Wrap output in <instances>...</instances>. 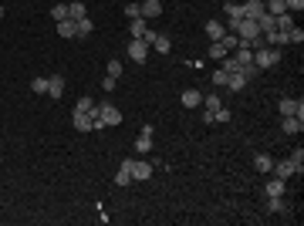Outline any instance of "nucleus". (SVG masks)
Wrapping results in <instances>:
<instances>
[{"instance_id":"1","label":"nucleus","mask_w":304,"mask_h":226,"mask_svg":"<svg viewBox=\"0 0 304 226\" xmlns=\"http://www.w3.org/2000/svg\"><path fill=\"white\" fill-rule=\"evenodd\" d=\"M277 61H281V47H260V51H253V64H257L260 71L274 68Z\"/></svg>"},{"instance_id":"2","label":"nucleus","mask_w":304,"mask_h":226,"mask_svg":"<svg viewBox=\"0 0 304 226\" xmlns=\"http://www.w3.org/2000/svg\"><path fill=\"white\" fill-rule=\"evenodd\" d=\"M125 54L132 57L135 64H146V61H149V44H146L142 38H132V41H129V47H125Z\"/></svg>"},{"instance_id":"3","label":"nucleus","mask_w":304,"mask_h":226,"mask_svg":"<svg viewBox=\"0 0 304 226\" xmlns=\"http://www.w3.org/2000/svg\"><path fill=\"white\" fill-rule=\"evenodd\" d=\"M301 169H304V166H298L294 159H284V162H274V166H270V176H277V179H291L294 172L301 176Z\"/></svg>"},{"instance_id":"4","label":"nucleus","mask_w":304,"mask_h":226,"mask_svg":"<svg viewBox=\"0 0 304 226\" xmlns=\"http://www.w3.org/2000/svg\"><path fill=\"white\" fill-rule=\"evenodd\" d=\"M277 112H281V115H298V118H304V101L281 98V101H277Z\"/></svg>"},{"instance_id":"5","label":"nucleus","mask_w":304,"mask_h":226,"mask_svg":"<svg viewBox=\"0 0 304 226\" xmlns=\"http://www.w3.org/2000/svg\"><path fill=\"white\" fill-rule=\"evenodd\" d=\"M257 34H260L257 20H250V17H244V20H240V27H237V38H240V41H253Z\"/></svg>"},{"instance_id":"6","label":"nucleus","mask_w":304,"mask_h":226,"mask_svg":"<svg viewBox=\"0 0 304 226\" xmlns=\"http://www.w3.org/2000/svg\"><path fill=\"white\" fill-rule=\"evenodd\" d=\"M115 186H132V159H122V166L115 172Z\"/></svg>"},{"instance_id":"7","label":"nucleus","mask_w":304,"mask_h":226,"mask_svg":"<svg viewBox=\"0 0 304 226\" xmlns=\"http://www.w3.org/2000/svg\"><path fill=\"white\" fill-rule=\"evenodd\" d=\"M98 108H101V122H105V129H108V125H122V112H118L115 105L105 101V105H98Z\"/></svg>"},{"instance_id":"8","label":"nucleus","mask_w":304,"mask_h":226,"mask_svg":"<svg viewBox=\"0 0 304 226\" xmlns=\"http://www.w3.org/2000/svg\"><path fill=\"white\" fill-rule=\"evenodd\" d=\"M139 10H142V17L152 20L162 14V0H139Z\"/></svg>"},{"instance_id":"9","label":"nucleus","mask_w":304,"mask_h":226,"mask_svg":"<svg viewBox=\"0 0 304 226\" xmlns=\"http://www.w3.org/2000/svg\"><path fill=\"white\" fill-rule=\"evenodd\" d=\"M281 129H284V135H301V129H304V118H298V115H284Z\"/></svg>"},{"instance_id":"10","label":"nucleus","mask_w":304,"mask_h":226,"mask_svg":"<svg viewBox=\"0 0 304 226\" xmlns=\"http://www.w3.org/2000/svg\"><path fill=\"white\" fill-rule=\"evenodd\" d=\"M142 179H152V162H135L132 159V182H142Z\"/></svg>"},{"instance_id":"11","label":"nucleus","mask_w":304,"mask_h":226,"mask_svg":"<svg viewBox=\"0 0 304 226\" xmlns=\"http://www.w3.org/2000/svg\"><path fill=\"white\" fill-rule=\"evenodd\" d=\"M71 125H75L78 132H92V118H88V112L75 108V112H71Z\"/></svg>"},{"instance_id":"12","label":"nucleus","mask_w":304,"mask_h":226,"mask_svg":"<svg viewBox=\"0 0 304 226\" xmlns=\"http://www.w3.org/2000/svg\"><path fill=\"white\" fill-rule=\"evenodd\" d=\"M247 71H244V68H240V71H233V75H230V81H227V88L230 91H244V88H247Z\"/></svg>"},{"instance_id":"13","label":"nucleus","mask_w":304,"mask_h":226,"mask_svg":"<svg viewBox=\"0 0 304 226\" xmlns=\"http://www.w3.org/2000/svg\"><path fill=\"white\" fill-rule=\"evenodd\" d=\"M179 101H183L186 108H200V105H203V94L196 91V88H186V91L179 94Z\"/></svg>"},{"instance_id":"14","label":"nucleus","mask_w":304,"mask_h":226,"mask_svg":"<svg viewBox=\"0 0 304 226\" xmlns=\"http://www.w3.org/2000/svg\"><path fill=\"white\" fill-rule=\"evenodd\" d=\"M203 31H206V38H209V41H220L223 34H227V27H223L220 20H206V24H203Z\"/></svg>"},{"instance_id":"15","label":"nucleus","mask_w":304,"mask_h":226,"mask_svg":"<svg viewBox=\"0 0 304 226\" xmlns=\"http://www.w3.org/2000/svg\"><path fill=\"white\" fill-rule=\"evenodd\" d=\"M270 166H274V159H270L267 152H257V155H253V169H257V172L270 176Z\"/></svg>"},{"instance_id":"16","label":"nucleus","mask_w":304,"mask_h":226,"mask_svg":"<svg viewBox=\"0 0 304 226\" xmlns=\"http://www.w3.org/2000/svg\"><path fill=\"white\" fill-rule=\"evenodd\" d=\"M260 14H264V0H247V3H244V17L257 20Z\"/></svg>"},{"instance_id":"17","label":"nucleus","mask_w":304,"mask_h":226,"mask_svg":"<svg viewBox=\"0 0 304 226\" xmlns=\"http://www.w3.org/2000/svg\"><path fill=\"white\" fill-rule=\"evenodd\" d=\"M48 94H51V98H61V94H64V78L61 75H54V78H48Z\"/></svg>"},{"instance_id":"18","label":"nucleus","mask_w":304,"mask_h":226,"mask_svg":"<svg viewBox=\"0 0 304 226\" xmlns=\"http://www.w3.org/2000/svg\"><path fill=\"white\" fill-rule=\"evenodd\" d=\"M75 31H78V24H75L71 17L57 20V34H61V38H75Z\"/></svg>"},{"instance_id":"19","label":"nucleus","mask_w":304,"mask_h":226,"mask_svg":"<svg viewBox=\"0 0 304 226\" xmlns=\"http://www.w3.org/2000/svg\"><path fill=\"white\" fill-rule=\"evenodd\" d=\"M257 27H260V34H267V31H277V20H274V14H260V17H257Z\"/></svg>"},{"instance_id":"20","label":"nucleus","mask_w":304,"mask_h":226,"mask_svg":"<svg viewBox=\"0 0 304 226\" xmlns=\"http://www.w3.org/2000/svg\"><path fill=\"white\" fill-rule=\"evenodd\" d=\"M68 17L75 20H81V17H88V10H85V3H81V0H75V3H68Z\"/></svg>"},{"instance_id":"21","label":"nucleus","mask_w":304,"mask_h":226,"mask_svg":"<svg viewBox=\"0 0 304 226\" xmlns=\"http://www.w3.org/2000/svg\"><path fill=\"white\" fill-rule=\"evenodd\" d=\"M135 152H139V155H149L152 152V135H139V138H135Z\"/></svg>"},{"instance_id":"22","label":"nucleus","mask_w":304,"mask_h":226,"mask_svg":"<svg viewBox=\"0 0 304 226\" xmlns=\"http://www.w3.org/2000/svg\"><path fill=\"white\" fill-rule=\"evenodd\" d=\"M92 31H95V20H92V17H81V20H78V31H75V38H88Z\"/></svg>"},{"instance_id":"23","label":"nucleus","mask_w":304,"mask_h":226,"mask_svg":"<svg viewBox=\"0 0 304 226\" xmlns=\"http://www.w3.org/2000/svg\"><path fill=\"white\" fill-rule=\"evenodd\" d=\"M209 57H213V61H223V57L230 54L227 47H223V44H220V41H209V51H206Z\"/></svg>"},{"instance_id":"24","label":"nucleus","mask_w":304,"mask_h":226,"mask_svg":"<svg viewBox=\"0 0 304 226\" xmlns=\"http://www.w3.org/2000/svg\"><path fill=\"white\" fill-rule=\"evenodd\" d=\"M284 179H277V176H274V179H270V182H267V196H284Z\"/></svg>"},{"instance_id":"25","label":"nucleus","mask_w":304,"mask_h":226,"mask_svg":"<svg viewBox=\"0 0 304 226\" xmlns=\"http://www.w3.org/2000/svg\"><path fill=\"white\" fill-rule=\"evenodd\" d=\"M169 47H172V41L166 38V34H159V38L152 41V47H149V51H159V54H166V51H169Z\"/></svg>"},{"instance_id":"26","label":"nucleus","mask_w":304,"mask_h":226,"mask_svg":"<svg viewBox=\"0 0 304 226\" xmlns=\"http://www.w3.org/2000/svg\"><path fill=\"white\" fill-rule=\"evenodd\" d=\"M220 68H223L227 75H233V71H240L244 64H240V61H237V57H233V54H227V57H223V61H220Z\"/></svg>"},{"instance_id":"27","label":"nucleus","mask_w":304,"mask_h":226,"mask_svg":"<svg viewBox=\"0 0 304 226\" xmlns=\"http://www.w3.org/2000/svg\"><path fill=\"white\" fill-rule=\"evenodd\" d=\"M267 209H270V213H284L287 203L281 199V196H267Z\"/></svg>"},{"instance_id":"28","label":"nucleus","mask_w":304,"mask_h":226,"mask_svg":"<svg viewBox=\"0 0 304 226\" xmlns=\"http://www.w3.org/2000/svg\"><path fill=\"white\" fill-rule=\"evenodd\" d=\"M220 44H223V47H227V51H237V47H240V38H237V34H223V38H220Z\"/></svg>"},{"instance_id":"29","label":"nucleus","mask_w":304,"mask_h":226,"mask_svg":"<svg viewBox=\"0 0 304 226\" xmlns=\"http://www.w3.org/2000/svg\"><path fill=\"white\" fill-rule=\"evenodd\" d=\"M146 27H149V20H146V17H135L129 31H132V38H142V31H146Z\"/></svg>"},{"instance_id":"30","label":"nucleus","mask_w":304,"mask_h":226,"mask_svg":"<svg viewBox=\"0 0 304 226\" xmlns=\"http://www.w3.org/2000/svg\"><path fill=\"white\" fill-rule=\"evenodd\" d=\"M277 31H291V27H294V17H291V14H277Z\"/></svg>"},{"instance_id":"31","label":"nucleus","mask_w":304,"mask_h":226,"mask_svg":"<svg viewBox=\"0 0 304 226\" xmlns=\"http://www.w3.org/2000/svg\"><path fill=\"white\" fill-rule=\"evenodd\" d=\"M105 78H115V81L122 78V61H118V57H112V61H108V75H105Z\"/></svg>"},{"instance_id":"32","label":"nucleus","mask_w":304,"mask_h":226,"mask_svg":"<svg viewBox=\"0 0 304 226\" xmlns=\"http://www.w3.org/2000/svg\"><path fill=\"white\" fill-rule=\"evenodd\" d=\"M31 91L34 94H48V78H34V81H31Z\"/></svg>"},{"instance_id":"33","label":"nucleus","mask_w":304,"mask_h":226,"mask_svg":"<svg viewBox=\"0 0 304 226\" xmlns=\"http://www.w3.org/2000/svg\"><path fill=\"white\" fill-rule=\"evenodd\" d=\"M227 81H230V75L223 71V68H216V75H213V85H216V88H227Z\"/></svg>"},{"instance_id":"34","label":"nucleus","mask_w":304,"mask_h":226,"mask_svg":"<svg viewBox=\"0 0 304 226\" xmlns=\"http://www.w3.org/2000/svg\"><path fill=\"white\" fill-rule=\"evenodd\" d=\"M301 41H304L301 27H291V31H287V44H301Z\"/></svg>"},{"instance_id":"35","label":"nucleus","mask_w":304,"mask_h":226,"mask_svg":"<svg viewBox=\"0 0 304 226\" xmlns=\"http://www.w3.org/2000/svg\"><path fill=\"white\" fill-rule=\"evenodd\" d=\"M51 17H54V24H57V20H64V17H68V3H54Z\"/></svg>"},{"instance_id":"36","label":"nucleus","mask_w":304,"mask_h":226,"mask_svg":"<svg viewBox=\"0 0 304 226\" xmlns=\"http://www.w3.org/2000/svg\"><path fill=\"white\" fill-rule=\"evenodd\" d=\"M230 118H233V112H230V108H223V105L213 112V122H230Z\"/></svg>"},{"instance_id":"37","label":"nucleus","mask_w":304,"mask_h":226,"mask_svg":"<svg viewBox=\"0 0 304 226\" xmlns=\"http://www.w3.org/2000/svg\"><path fill=\"white\" fill-rule=\"evenodd\" d=\"M203 105H206V112H216V108H220V98H216V94H203Z\"/></svg>"},{"instance_id":"38","label":"nucleus","mask_w":304,"mask_h":226,"mask_svg":"<svg viewBox=\"0 0 304 226\" xmlns=\"http://www.w3.org/2000/svg\"><path fill=\"white\" fill-rule=\"evenodd\" d=\"M125 17H129V20L142 17V10H139V0H135V3H125Z\"/></svg>"},{"instance_id":"39","label":"nucleus","mask_w":304,"mask_h":226,"mask_svg":"<svg viewBox=\"0 0 304 226\" xmlns=\"http://www.w3.org/2000/svg\"><path fill=\"white\" fill-rule=\"evenodd\" d=\"M227 17H244V3H227Z\"/></svg>"},{"instance_id":"40","label":"nucleus","mask_w":304,"mask_h":226,"mask_svg":"<svg viewBox=\"0 0 304 226\" xmlns=\"http://www.w3.org/2000/svg\"><path fill=\"white\" fill-rule=\"evenodd\" d=\"M284 7L291 10V14H301V10H304V0H284Z\"/></svg>"},{"instance_id":"41","label":"nucleus","mask_w":304,"mask_h":226,"mask_svg":"<svg viewBox=\"0 0 304 226\" xmlns=\"http://www.w3.org/2000/svg\"><path fill=\"white\" fill-rule=\"evenodd\" d=\"M92 105H95V101H92V98H88V94H81V98H78V105H75V108H81V112H88V108H92Z\"/></svg>"},{"instance_id":"42","label":"nucleus","mask_w":304,"mask_h":226,"mask_svg":"<svg viewBox=\"0 0 304 226\" xmlns=\"http://www.w3.org/2000/svg\"><path fill=\"white\" fill-rule=\"evenodd\" d=\"M0 17H3V7H0Z\"/></svg>"}]
</instances>
